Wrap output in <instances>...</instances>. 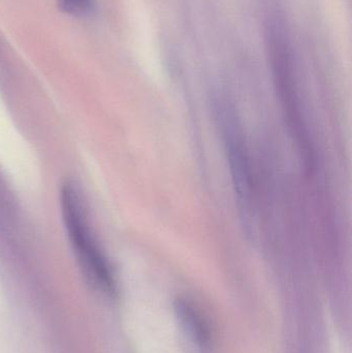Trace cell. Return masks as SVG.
<instances>
[{
  "label": "cell",
  "mask_w": 352,
  "mask_h": 353,
  "mask_svg": "<svg viewBox=\"0 0 352 353\" xmlns=\"http://www.w3.org/2000/svg\"><path fill=\"white\" fill-rule=\"evenodd\" d=\"M61 211L70 245L87 281L95 290L113 296L116 281L111 265L91 232L80 194L70 183L61 189Z\"/></svg>",
  "instance_id": "cell-1"
},
{
  "label": "cell",
  "mask_w": 352,
  "mask_h": 353,
  "mask_svg": "<svg viewBox=\"0 0 352 353\" xmlns=\"http://www.w3.org/2000/svg\"><path fill=\"white\" fill-rule=\"evenodd\" d=\"M218 121L227 147V159L231 165V175L236 191L243 203H251L254 193L253 176L248 151L244 142L243 132L238 124L235 114L227 105L219 103Z\"/></svg>",
  "instance_id": "cell-3"
},
{
  "label": "cell",
  "mask_w": 352,
  "mask_h": 353,
  "mask_svg": "<svg viewBox=\"0 0 352 353\" xmlns=\"http://www.w3.org/2000/svg\"><path fill=\"white\" fill-rule=\"evenodd\" d=\"M59 3L68 14L82 16L90 12L93 6V0H59Z\"/></svg>",
  "instance_id": "cell-5"
},
{
  "label": "cell",
  "mask_w": 352,
  "mask_h": 353,
  "mask_svg": "<svg viewBox=\"0 0 352 353\" xmlns=\"http://www.w3.org/2000/svg\"><path fill=\"white\" fill-rule=\"evenodd\" d=\"M175 314L186 345L192 353H211L212 343L208 327L198 311L189 303L178 300Z\"/></svg>",
  "instance_id": "cell-4"
},
{
  "label": "cell",
  "mask_w": 352,
  "mask_h": 353,
  "mask_svg": "<svg viewBox=\"0 0 352 353\" xmlns=\"http://www.w3.org/2000/svg\"><path fill=\"white\" fill-rule=\"evenodd\" d=\"M267 43L270 52L271 68L277 94L284 110L291 134L301 151L308 171L313 170L314 152L309 134L302 115L301 103L298 94L297 81L293 70V55L283 29L277 21L269 23L267 28Z\"/></svg>",
  "instance_id": "cell-2"
}]
</instances>
